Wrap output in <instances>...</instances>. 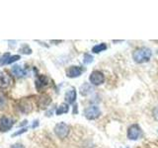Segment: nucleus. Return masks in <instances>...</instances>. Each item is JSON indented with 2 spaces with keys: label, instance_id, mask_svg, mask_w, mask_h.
<instances>
[{
  "label": "nucleus",
  "instance_id": "obj_1",
  "mask_svg": "<svg viewBox=\"0 0 158 148\" xmlns=\"http://www.w3.org/2000/svg\"><path fill=\"white\" fill-rule=\"evenodd\" d=\"M152 52L148 47H138L132 53V58L136 63H144L150 60Z\"/></svg>",
  "mask_w": 158,
  "mask_h": 148
},
{
  "label": "nucleus",
  "instance_id": "obj_2",
  "mask_svg": "<svg viewBox=\"0 0 158 148\" xmlns=\"http://www.w3.org/2000/svg\"><path fill=\"white\" fill-rule=\"evenodd\" d=\"M13 78L7 71H2L0 73V90H7L13 85Z\"/></svg>",
  "mask_w": 158,
  "mask_h": 148
},
{
  "label": "nucleus",
  "instance_id": "obj_3",
  "mask_svg": "<svg viewBox=\"0 0 158 148\" xmlns=\"http://www.w3.org/2000/svg\"><path fill=\"white\" fill-rule=\"evenodd\" d=\"M53 130H54V133H56V135L58 138L63 139V138L67 137V135L69 134L70 128H69L68 125H66L65 122H59L57 125H56Z\"/></svg>",
  "mask_w": 158,
  "mask_h": 148
},
{
  "label": "nucleus",
  "instance_id": "obj_4",
  "mask_svg": "<svg viewBox=\"0 0 158 148\" xmlns=\"http://www.w3.org/2000/svg\"><path fill=\"white\" fill-rule=\"evenodd\" d=\"M101 115V110L97 106H90L84 110V116L87 120H95Z\"/></svg>",
  "mask_w": 158,
  "mask_h": 148
},
{
  "label": "nucleus",
  "instance_id": "obj_5",
  "mask_svg": "<svg viewBox=\"0 0 158 148\" xmlns=\"http://www.w3.org/2000/svg\"><path fill=\"white\" fill-rule=\"evenodd\" d=\"M89 80H90V83L92 84V85L99 86V85H102V84L104 83V81H105V76H104V74L101 71L94 70L90 74Z\"/></svg>",
  "mask_w": 158,
  "mask_h": 148
},
{
  "label": "nucleus",
  "instance_id": "obj_6",
  "mask_svg": "<svg viewBox=\"0 0 158 148\" xmlns=\"http://www.w3.org/2000/svg\"><path fill=\"white\" fill-rule=\"evenodd\" d=\"M142 134L141 128L138 125H131L127 130V138L131 140H136L138 139Z\"/></svg>",
  "mask_w": 158,
  "mask_h": 148
},
{
  "label": "nucleus",
  "instance_id": "obj_7",
  "mask_svg": "<svg viewBox=\"0 0 158 148\" xmlns=\"http://www.w3.org/2000/svg\"><path fill=\"white\" fill-rule=\"evenodd\" d=\"M14 125V121L10 117L3 116L0 117V131L6 132L12 128Z\"/></svg>",
  "mask_w": 158,
  "mask_h": 148
},
{
  "label": "nucleus",
  "instance_id": "obj_8",
  "mask_svg": "<svg viewBox=\"0 0 158 148\" xmlns=\"http://www.w3.org/2000/svg\"><path fill=\"white\" fill-rule=\"evenodd\" d=\"M49 85V79L46 75H40L38 76L36 80V88L39 92L43 91L44 88L48 87Z\"/></svg>",
  "mask_w": 158,
  "mask_h": 148
},
{
  "label": "nucleus",
  "instance_id": "obj_9",
  "mask_svg": "<svg viewBox=\"0 0 158 148\" xmlns=\"http://www.w3.org/2000/svg\"><path fill=\"white\" fill-rule=\"evenodd\" d=\"M83 70L80 66H70L66 69V76L69 77V78H76V77H79L82 74Z\"/></svg>",
  "mask_w": 158,
  "mask_h": 148
},
{
  "label": "nucleus",
  "instance_id": "obj_10",
  "mask_svg": "<svg viewBox=\"0 0 158 148\" xmlns=\"http://www.w3.org/2000/svg\"><path fill=\"white\" fill-rule=\"evenodd\" d=\"M64 99L67 104H73L75 103L76 101V91H75V88H71L67 90V92L65 93L64 95Z\"/></svg>",
  "mask_w": 158,
  "mask_h": 148
},
{
  "label": "nucleus",
  "instance_id": "obj_11",
  "mask_svg": "<svg viewBox=\"0 0 158 148\" xmlns=\"http://www.w3.org/2000/svg\"><path fill=\"white\" fill-rule=\"evenodd\" d=\"M52 102V99L48 95H42L38 99V106L41 109H46Z\"/></svg>",
  "mask_w": 158,
  "mask_h": 148
},
{
  "label": "nucleus",
  "instance_id": "obj_12",
  "mask_svg": "<svg viewBox=\"0 0 158 148\" xmlns=\"http://www.w3.org/2000/svg\"><path fill=\"white\" fill-rule=\"evenodd\" d=\"M11 72L13 73V75L16 76V77H23L25 75H27V70H26V69H24L22 66H20V65L13 66Z\"/></svg>",
  "mask_w": 158,
  "mask_h": 148
},
{
  "label": "nucleus",
  "instance_id": "obj_13",
  "mask_svg": "<svg viewBox=\"0 0 158 148\" xmlns=\"http://www.w3.org/2000/svg\"><path fill=\"white\" fill-rule=\"evenodd\" d=\"M20 109H21V111L23 113H30L33 111V104L30 102L29 100H23L21 102V104H20Z\"/></svg>",
  "mask_w": 158,
  "mask_h": 148
},
{
  "label": "nucleus",
  "instance_id": "obj_14",
  "mask_svg": "<svg viewBox=\"0 0 158 148\" xmlns=\"http://www.w3.org/2000/svg\"><path fill=\"white\" fill-rule=\"evenodd\" d=\"M93 91V88L89 83H84L80 87V94L82 96H87L89 94H91Z\"/></svg>",
  "mask_w": 158,
  "mask_h": 148
},
{
  "label": "nucleus",
  "instance_id": "obj_15",
  "mask_svg": "<svg viewBox=\"0 0 158 148\" xmlns=\"http://www.w3.org/2000/svg\"><path fill=\"white\" fill-rule=\"evenodd\" d=\"M68 111H69L68 104L62 103V104H60V105H59V107H57L56 113L57 116H60V115H62V113H66Z\"/></svg>",
  "mask_w": 158,
  "mask_h": 148
},
{
  "label": "nucleus",
  "instance_id": "obj_16",
  "mask_svg": "<svg viewBox=\"0 0 158 148\" xmlns=\"http://www.w3.org/2000/svg\"><path fill=\"white\" fill-rule=\"evenodd\" d=\"M106 48H107V44L105 43H101L96 44V46H94L92 47V51L94 53H100V52L105 51Z\"/></svg>",
  "mask_w": 158,
  "mask_h": 148
},
{
  "label": "nucleus",
  "instance_id": "obj_17",
  "mask_svg": "<svg viewBox=\"0 0 158 148\" xmlns=\"http://www.w3.org/2000/svg\"><path fill=\"white\" fill-rule=\"evenodd\" d=\"M93 56H91V54H89V53H85L84 54V56H83V62L84 64H90L92 61H93Z\"/></svg>",
  "mask_w": 158,
  "mask_h": 148
},
{
  "label": "nucleus",
  "instance_id": "obj_18",
  "mask_svg": "<svg viewBox=\"0 0 158 148\" xmlns=\"http://www.w3.org/2000/svg\"><path fill=\"white\" fill-rule=\"evenodd\" d=\"M27 131V128H22V130H20V131H17V132H15L12 134V136H16V135H19V134H21V133L23 132H26Z\"/></svg>",
  "mask_w": 158,
  "mask_h": 148
},
{
  "label": "nucleus",
  "instance_id": "obj_19",
  "mask_svg": "<svg viewBox=\"0 0 158 148\" xmlns=\"http://www.w3.org/2000/svg\"><path fill=\"white\" fill-rule=\"evenodd\" d=\"M11 148H25V147H24V145L21 144V143H16V144L12 145Z\"/></svg>",
  "mask_w": 158,
  "mask_h": 148
}]
</instances>
